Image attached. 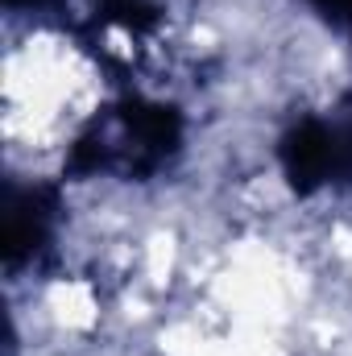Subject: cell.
Wrapping results in <instances>:
<instances>
[{"mask_svg": "<svg viewBox=\"0 0 352 356\" xmlns=\"http://www.w3.org/2000/svg\"><path fill=\"white\" fill-rule=\"evenodd\" d=\"M178 145H182V120L175 108L150 104V99H125V104L104 108L79 133L67 170L150 178L175 158Z\"/></svg>", "mask_w": 352, "mask_h": 356, "instance_id": "obj_1", "label": "cell"}, {"mask_svg": "<svg viewBox=\"0 0 352 356\" xmlns=\"http://www.w3.org/2000/svg\"><path fill=\"white\" fill-rule=\"evenodd\" d=\"M54 211H58L54 186H8V203H4V261H8V269H17L25 257H33L46 245Z\"/></svg>", "mask_w": 352, "mask_h": 356, "instance_id": "obj_2", "label": "cell"}]
</instances>
